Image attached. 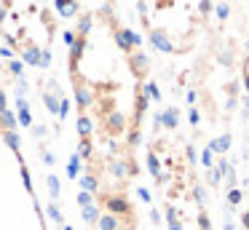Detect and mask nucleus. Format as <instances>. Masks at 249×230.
<instances>
[{"instance_id":"f03ea898","label":"nucleus","mask_w":249,"mask_h":230,"mask_svg":"<svg viewBox=\"0 0 249 230\" xmlns=\"http://www.w3.org/2000/svg\"><path fill=\"white\" fill-rule=\"evenodd\" d=\"M0 230H49L33 171L22 153L17 121L0 80Z\"/></svg>"},{"instance_id":"f257e3e1","label":"nucleus","mask_w":249,"mask_h":230,"mask_svg":"<svg viewBox=\"0 0 249 230\" xmlns=\"http://www.w3.org/2000/svg\"><path fill=\"white\" fill-rule=\"evenodd\" d=\"M67 72L81 112V139L89 142L99 134L107 150H113L115 171L134 174V150L142 137L147 96H156V86L147 80L142 37L105 5L83 14L75 30L67 32Z\"/></svg>"},{"instance_id":"7ed1b4c3","label":"nucleus","mask_w":249,"mask_h":230,"mask_svg":"<svg viewBox=\"0 0 249 230\" xmlns=\"http://www.w3.org/2000/svg\"><path fill=\"white\" fill-rule=\"evenodd\" d=\"M147 40L161 53H185L212 14V0H137Z\"/></svg>"},{"instance_id":"20e7f679","label":"nucleus","mask_w":249,"mask_h":230,"mask_svg":"<svg viewBox=\"0 0 249 230\" xmlns=\"http://www.w3.org/2000/svg\"><path fill=\"white\" fill-rule=\"evenodd\" d=\"M0 35L27 64L46 67L56 19L46 0H0Z\"/></svg>"},{"instance_id":"39448f33","label":"nucleus","mask_w":249,"mask_h":230,"mask_svg":"<svg viewBox=\"0 0 249 230\" xmlns=\"http://www.w3.org/2000/svg\"><path fill=\"white\" fill-rule=\"evenodd\" d=\"M241 80H244V88H247V99H249V48H247V56H244V67H241Z\"/></svg>"}]
</instances>
